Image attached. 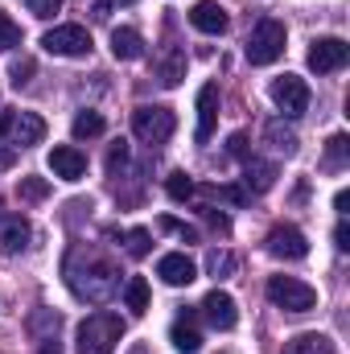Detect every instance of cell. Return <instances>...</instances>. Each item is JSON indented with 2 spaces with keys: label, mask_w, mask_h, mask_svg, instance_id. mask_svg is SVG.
Here are the masks:
<instances>
[{
  "label": "cell",
  "mask_w": 350,
  "mask_h": 354,
  "mask_svg": "<svg viewBox=\"0 0 350 354\" xmlns=\"http://www.w3.org/2000/svg\"><path fill=\"white\" fill-rule=\"evenodd\" d=\"M66 284H71V292L79 297V301H91V305H99V301H107L116 288H120V268L111 264L95 243L91 248H71V256H66Z\"/></svg>",
  "instance_id": "cell-1"
},
{
  "label": "cell",
  "mask_w": 350,
  "mask_h": 354,
  "mask_svg": "<svg viewBox=\"0 0 350 354\" xmlns=\"http://www.w3.org/2000/svg\"><path fill=\"white\" fill-rule=\"evenodd\" d=\"M120 338H124V322L116 313L99 309L79 326V354H111Z\"/></svg>",
  "instance_id": "cell-2"
},
{
  "label": "cell",
  "mask_w": 350,
  "mask_h": 354,
  "mask_svg": "<svg viewBox=\"0 0 350 354\" xmlns=\"http://www.w3.org/2000/svg\"><path fill=\"white\" fill-rule=\"evenodd\" d=\"M284 41H288L284 25H280L276 17H260V21H256V29L248 33L243 54H248V62H252V66H272V62L284 54Z\"/></svg>",
  "instance_id": "cell-3"
},
{
  "label": "cell",
  "mask_w": 350,
  "mask_h": 354,
  "mask_svg": "<svg viewBox=\"0 0 350 354\" xmlns=\"http://www.w3.org/2000/svg\"><path fill=\"white\" fill-rule=\"evenodd\" d=\"M174 128H177V115L161 103H140L132 111V136L145 140V145H165L174 136Z\"/></svg>",
  "instance_id": "cell-4"
},
{
  "label": "cell",
  "mask_w": 350,
  "mask_h": 354,
  "mask_svg": "<svg viewBox=\"0 0 350 354\" xmlns=\"http://www.w3.org/2000/svg\"><path fill=\"white\" fill-rule=\"evenodd\" d=\"M268 301L284 313H309L317 305V292L297 276H272L268 280Z\"/></svg>",
  "instance_id": "cell-5"
},
{
  "label": "cell",
  "mask_w": 350,
  "mask_h": 354,
  "mask_svg": "<svg viewBox=\"0 0 350 354\" xmlns=\"http://www.w3.org/2000/svg\"><path fill=\"white\" fill-rule=\"evenodd\" d=\"M0 128H4V140H8L12 153L46 140V120L33 115V111H4V115H0Z\"/></svg>",
  "instance_id": "cell-6"
},
{
  "label": "cell",
  "mask_w": 350,
  "mask_h": 354,
  "mask_svg": "<svg viewBox=\"0 0 350 354\" xmlns=\"http://www.w3.org/2000/svg\"><path fill=\"white\" fill-rule=\"evenodd\" d=\"M42 50L54 58H87L91 54V33L83 25H54L42 37Z\"/></svg>",
  "instance_id": "cell-7"
},
{
  "label": "cell",
  "mask_w": 350,
  "mask_h": 354,
  "mask_svg": "<svg viewBox=\"0 0 350 354\" xmlns=\"http://www.w3.org/2000/svg\"><path fill=\"white\" fill-rule=\"evenodd\" d=\"M268 95H272L276 111H280V115H288V120L305 115V107H309V83H305V79H297V75H280V79H272Z\"/></svg>",
  "instance_id": "cell-8"
},
{
  "label": "cell",
  "mask_w": 350,
  "mask_h": 354,
  "mask_svg": "<svg viewBox=\"0 0 350 354\" xmlns=\"http://www.w3.org/2000/svg\"><path fill=\"white\" fill-rule=\"evenodd\" d=\"M309 71L313 75H334V71H342L350 62V46L342 37H313V46H309Z\"/></svg>",
  "instance_id": "cell-9"
},
{
  "label": "cell",
  "mask_w": 350,
  "mask_h": 354,
  "mask_svg": "<svg viewBox=\"0 0 350 354\" xmlns=\"http://www.w3.org/2000/svg\"><path fill=\"white\" fill-rule=\"evenodd\" d=\"M264 243H268V256H276V260H305L309 256V239L293 223H276Z\"/></svg>",
  "instance_id": "cell-10"
},
{
  "label": "cell",
  "mask_w": 350,
  "mask_h": 354,
  "mask_svg": "<svg viewBox=\"0 0 350 354\" xmlns=\"http://www.w3.org/2000/svg\"><path fill=\"white\" fill-rule=\"evenodd\" d=\"M202 317H206L214 330H235V326H239V309H235V297H231V292H223V288L206 292V301H202Z\"/></svg>",
  "instance_id": "cell-11"
},
{
  "label": "cell",
  "mask_w": 350,
  "mask_h": 354,
  "mask_svg": "<svg viewBox=\"0 0 350 354\" xmlns=\"http://www.w3.org/2000/svg\"><path fill=\"white\" fill-rule=\"evenodd\" d=\"M214 124H219V83H202L198 87V128H194V140L206 145L214 136Z\"/></svg>",
  "instance_id": "cell-12"
},
{
  "label": "cell",
  "mask_w": 350,
  "mask_h": 354,
  "mask_svg": "<svg viewBox=\"0 0 350 354\" xmlns=\"http://www.w3.org/2000/svg\"><path fill=\"white\" fill-rule=\"evenodd\" d=\"M190 25L198 29V33H210V37H219V33H227V8L219 4V0H198L194 8H190Z\"/></svg>",
  "instance_id": "cell-13"
},
{
  "label": "cell",
  "mask_w": 350,
  "mask_h": 354,
  "mask_svg": "<svg viewBox=\"0 0 350 354\" xmlns=\"http://www.w3.org/2000/svg\"><path fill=\"white\" fill-rule=\"evenodd\" d=\"M29 235H33V227H29V218L25 214H0V252H8V256H17V252H25L29 248Z\"/></svg>",
  "instance_id": "cell-14"
},
{
  "label": "cell",
  "mask_w": 350,
  "mask_h": 354,
  "mask_svg": "<svg viewBox=\"0 0 350 354\" xmlns=\"http://www.w3.org/2000/svg\"><path fill=\"white\" fill-rule=\"evenodd\" d=\"M157 276H161L169 288H185V284H194V280H198V268H194V260H190L185 252H169V256H161Z\"/></svg>",
  "instance_id": "cell-15"
},
{
  "label": "cell",
  "mask_w": 350,
  "mask_h": 354,
  "mask_svg": "<svg viewBox=\"0 0 350 354\" xmlns=\"http://www.w3.org/2000/svg\"><path fill=\"white\" fill-rule=\"evenodd\" d=\"M50 169H54V177H62V181H79V177L87 174V157L75 145H54L50 149Z\"/></svg>",
  "instance_id": "cell-16"
},
{
  "label": "cell",
  "mask_w": 350,
  "mask_h": 354,
  "mask_svg": "<svg viewBox=\"0 0 350 354\" xmlns=\"http://www.w3.org/2000/svg\"><path fill=\"white\" fill-rule=\"evenodd\" d=\"M111 54H116L120 62H136V58L145 54V37H140L136 29H128V25L116 29V33H111Z\"/></svg>",
  "instance_id": "cell-17"
},
{
  "label": "cell",
  "mask_w": 350,
  "mask_h": 354,
  "mask_svg": "<svg viewBox=\"0 0 350 354\" xmlns=\"http://www.w3.org/2000/svg\"><path fill=\"white\" fill-rule=\"evenodd\" d=\"M243 181H248V189H272V181H276V165H268L260 157H243Z\"/></svg>",
  "instance_id": "cell-18"
},
{
  "label": "cell",
  "mask_w": 350,
  "mask_h": 354,
  "mask_svg": "<svg viewBox=\"0 0 350 354\" xmlns=\"http://www.w3.org/2000/svg\"><path fill=\"white\" fill-rule=\"evenodd\" d=\"M280 354H338V351H334V342L326 334H297L293 342H284Z\"/></svg>",
  "instance_id": "cell-19"
},
{
  "label": "cell",
  "mask_w": 350,
  "mask_h": 354,
  "mask_svg": "<svg viewBox=\"0 0 350 354\" xmlns=\"http://www.w3.org/2000/svg\"><path fill=\"white\" fill-rule=\"evenodd\" d=\"M169 338H174V346H177L181 354H198V346H202V334L194 330V317H185V313H181V317L174 322Z\"/></svg>",
  "instance_id": "cell-20"
},
{
  "label": "cell",
  "mask_w": 350,
  "mask_h": 354,
  "mask_svg": "<svg viewBox=\"0 0 350 354\" xmlns=\"http://www.w3.org/2000/svg\"><path fill=\"white\" fill-rule=\"evenodd\" d=\"M149 301H153L149 280H145V276H128V280H124V305H128L132 313H149Z\"/></svg>",
  "instance_id": "cell-21"
},
{
  "label": "cell",
  "mask_w": 350,
  "mask_h": 354,
  "mask_svg": "<svg viewBox=\"0 0 350 354\" xmlns=\"http://www.w3.org/2000/svg\"><path fill=\"white\" fill-rule=\"evenodd\" d=\"M264 136L272 140V149H276V153H284V157H293V153H297V132H293V128H284V120H268V124H264Z\"/></svg>",
  "instance_id": "cell-22"
},
{
  "label": "cell",
  "mask_w": 350,
  "mask_h": 354,
  "mask_svg": "<svg viewBox=\"0 0 350 354\" xmlns=\"http://www.w3.org/2000/svg\"><path fill=\"white\" fill-rule=\"evenodd\" d=\"M17 198L21 202H42V198H50V181L46 177H21L17 181Z\"/></svg>",
  "instance_id": "cell-23"
},
{
  "label": "cell",
  "mask_w": 350,
  "mask_h": 354,
  "mask_svg": "<svg viewBox=\"0 0 350 354\" xmlns=\"http://www.w3.org/2000/svg\"><path fill=\"white\" fill-rule=\"evenodd\" d=\"M103 128H107V124H103V115H99V111H79V115H75V136H79V140L103 136Z\"/></svg>",
  "instance_id": "cell-24"
},
{
  "label": "cell",
  "mask_w": 350,
  "mask_h": 354,
  "mask_svg": "<svg viewBox=\"0 0 350 354\" xmlns=\"http://www.w3.org/2000/svg\"><path fill=\"white\" fill-rule=\"evenodd\" d=\"M235 268H239V260H235V256H231V252H223V248H219V252H210V256H206V272H210V276H214V280H227V276H231V272H235Z\"/></svg>",
  "instance_id": "cell-25"
},
{
  "label": "cell",
  "mask_w": 350,
  "mask_h": 354,
  "mask_svg": "<svg viewBox=\"0 0 350 354\" xmlns=\"http://www.w3.org/2000/svg\"><path fill=\"white\" fill-rule=\"evenodd\" d=\"M165 194H169L174 202H190V198H194V177L181 174V169L169 174V177H165Z\"/></svg>",
  "instance_id": "cell-26"
},
{
  "label": "cell",
  "mask_w": 350,
  "mask_h": 354,
  "mask_svg": "<svg viewBox=\"0 0 350 354\" xmlns=\"http://www.w3.org/2000/svg\"><path fill=\"white\" fill-rule=\"evenodd\" d=\"M347 153H350V140L338 132V136H330L326 140V169H342L347 165Z\"/></svg>",
  "instance_id": "cell-27"
},
{
  "label": "cell",
  "mask_w": 350,
  "mask_h": 354,
  "mask_svg": "<svg viewBox=\"0 0 350 354\" xmlns=\"http://www.w3.org/2000/svg\"><path fill=\"white\" fill-rule=\"evenodd\" d=\"M181 79H185V58H181L177 50H169L165 62H161V83H165V87H177Z\"/></svg>",
  "instance_id": "cell-28"
},
{
  "label": "cell",
  "mask_w": 350,
  "mask_h": 354,
  "mask_svg": "<svg viewBox=\"0 0 350 354\" xmlns=\"http://www.w3.org/2000/svg\"><path fill=\"white\" fill-rule=\"evenodd\" d=\"M124 239H128V256H132V260H145V256L153 252V235H149L145 227H132Z\"/></svg>",
  "instance_id": "cell-29"
},
{
  "label": "cell",
  "mask_w": 350,
  "mask_h": 354,
  "mask_svg": "<svg viewBox=\"0 0 350 354\" xmlns=\"http://www.w3.org/2000/svg\"><path fill=\"white\" fill-rule=\"evenodd\" d=\"M21 37H25V33H21V25L0 8V50H17V46H21Z\"/></svg>",
  "instance_id": "cell-30"
},
{
  "label": "cell",
  "mask_w": 350,
  "mask_h": 354,
  "mask_svg": "<svg viewBox=\"0 0 350 354\" xmlns=\"http://www.w3.org/2000/svg\"><path fill=\"white\" fill-rule=\"evenodd\" d=\"M157 227H161V231H174L177 239H185V243H198V231H194V227H185V223H177L174 214H161V218H157Z\"/></svg>",
  "instance_id": "cell-31"
},
{
  "label": "cell",
  "mask_w": 350,
  "mask_h": 354,
  "mask_svg": "<svg viewBox=\"0 0 350 354\" xmlns=\"http://www.w3.org/2000/svg\"><path fill=\"white\" fill-rule=\"evenodd\" d=\"M8 75H12V87H29V79H33V58H17Z\"/></svg>",
  "instance_id": "cell-32"
},
{
  "label": "cell",
  "mask_w": 350,
  "mask_h": 354,
  "mask_svg": "<svg viewBox=\"0 0 350 354\" xmlns=\"http://www.w3.org/2000/svg\"><path fill=\"white\" fill-rule=\"evenodd\" d=\"M124 165H128V145L120 140V145H111V153H107V174L116 177Z\"/></svg>",
  "instance_id": "cell-33"
},
{
  "label": "cell",
  "mask_w": 350,
  "mask_h": 354,
  "mask_svg": "<svg viewBox=\"0 0 350 354\" xmlns=\"http://www.w3.org/2000/svg\"><path fill=\"white\" fill-rule=\"evenodd\" d=\"M62 8V0H29V12L33 17H54Z\"/></svg>",
  "instance_id": "cell-34"
},
{
  "label": "cell",
  "mask_w": 350,
  "mask_h": 354,
  "mask_svg": "<svg viewBox=\"0 0 350 354\" xmlns=\"http://www.w3.org/2000/svg\"><path fill=\"white\" fill-rule=\"evenodd\" d=\"M334 248H338V252H350V223L347 218L334 227Z\"/></svg>",
  "instance_id": "cell-35"
},
{
  "label": "cell",
  "mask_w": 350,
  "mask_h": 354,
  "mask_svg": "<svg viewBox=\"0 0 350 354\" xmlns=\"http://www.w3.org/2000/svg\"><path fill=\"white\" fill-rule=\"evenodd\" d=\"M202 218H206V223H210V227H214L219 235H227V231H231V223H227V214H214V210H202Z\"/></svg>",
  "instance_id": "cell-36"
},
{
  "label": "cell",
  "mask_w": 350,
  "mask_h": 354,
  "mask_svg": "<svg viewBox=\"0 0 350 354\" xmlns=\"http://www.w3.org/2000/svg\"><path fill=\"white\" fill-rule=\"evenodd\" d=\"M227 149H231L235 157H248V136H243V132H235V136L227 140Z\"/></svg>",
  "instance_id": "cell-37"
},
{
  "label": "cell",
  "mask_w": 350,
  "mask_h": 354,
  "mask_svg": "<svg viewBox=\"0 0 350 354\" xmlns=\"http://www.w3.org/2000/svg\"><path fill=\"white\" fill-rule=\"evenodd\" d=\"M12 157H17V153H12V149H8V140H4V128H0V165H8V161H12Z\"/></svg>",
  "instance_id": "cell-38"
},
{
  "label": "cell",
  "mask_w": 350,
  "mask_h": 354,
  "mask_svg": "<svg viewBox=\"0 0 350 354\" xmlns=\"http://www.w3.org/2000/svg\"><path fill=\"white\" fill-rule=\"evenodd\" d=\"M347 206H350V194H347V189H338V194H334V210H338V214H347Z\"/></svg>",
  "instance_id": "cell-39"
},
{
  "label": "cell",
  "mask_w": 350,
  "mask_h": 354,
  "mask_svg": "<svg viewBox=\"0 0 350 354\" xmlns=\"http://www.w3.org/2000/svg\"><path fill=\"white\" fill-rule=\"evenodd\" d=\"M132 354H149V346H145V342H140V346H132Z\"/></svg>",
  "instance_id": "cell-40"
},
{
  "label": "cell",
  "mask_w": 350,
  "mask_h": 354,
  "mask_svg": "<svg viewBox=\"0 0 350 354\" xmlns=\"http://www.w3.org/2000/svg\"><path fill=\"white\" fill-rule=\"evenodd\" d=\"M116 4H136V0H116Z\"/></svg>",
  "instance_id": "cell-41"
}]
</instances>
